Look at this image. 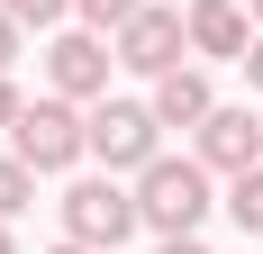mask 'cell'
I'll return each mask as SVG.
<instances>
[{"mask_svg":"<svg viewBox=\"0 0 263 254\" xmlns=\"http://www.w3.org/2000/svg\"><path fill=\"white\" fill-rule=\"evenodd\" d=\"M136 209H145L155 236H200V218L227 209V200H218V173L200 154H155V164L136 173Z\"/></svg>","mask_w":263,"mask_h":254,"instance_id":"cell-1","label":"cell"},{"mask_svg":"<svg viewBox=\"0 0 263 254\" xmlns=\"http://www.w3.org/2000/svg\"><path fill=\"white\" fill-rule=\"evenodd\" d=\"M54 209H64V236H73V245H91V254H118L136 227H145V209H136V182H118V173H82Z\"/></svg>","mask_w":263,"mask_h":254,"instance_id":"cell-2","label":"cell"},{"mask_svg":"<svg viewBox=\"0 0 263 254\" xmlns=\"http://www.w3.org/2000/svg\"><path fill=\"white\" fill-rule=\"evenodd\" d=\"M9 154L18 164H36V173H73L82 154H91V109L82 100H27V118L9 127Z\"/></svg>","mask_w":263,"mask_h":254,"instance_id":"cell-3","label":"cell"},{"mask_svg":"<svg viewBox=\"0 0 263 254\" xmlns=\"http://www.w3.org/2000/svg\"><path fill=\"white\" fill-rule=\"evenodd\" d=\"M91 154H100L118 182H136V173L163 154V118H155V100H91Z\"/></svg>","mask_w":263,"mask_h":254,"instance_id":"cell-4","label":"cell"},{"mask_svg":"<svg viewBox=\"0 0 263 254\" xmlns=\"http://www.w3.org/2000/svg\"><path fill=\"white\" fill-rule=\"evenodd\" d=\"M109 46H118V64H127V73L163 82L173 64H191V9H163V0H145V9H136V19L118 27Z\"/></svg>","mask_w":263,"mask_h":254,"instance_id":"cell-5","label":"cell"},{"mask_svg":"<svg viewBox=\"0 0 263 254\" xmlns=\"http://www.w3.org/2000/svg\"><path fill=\"white\" fill-rule=\"evenodd\" d=\"M109 64H118V46L100 27H64L46 46V91L54 100H109Z\"/></svg>","mask_w":263,"mask_h":254,"instance_id":"cell-6","label":"cell"},{"mask_svg":"<svg viewBox=\"0 0 263 254\" xmlns=\"http://www.w3.org/2000/svg\"><path fill=\"white\" fill-rule=\"evenodd\" d=\"M191 154L209 164V173H254L263 164V109H236V100H218L209 109V127H191Z\"/></svg>","mask_w":263,"mask_h":254,"instance_id":"cell-7","label":"cell"},{"mask_svg":"<svg viewBox=\"0 0 263 254\" xmlns=\"http://www.w3.org/2000/svg\"><path fill=\"white\" fill-rule=\"evenodd\" d=\"M254 9L245 0H191V64H245L254 55Z\"/></svg>","mask_w":263,"mask_h":254,"instance_id":"cell-8","label":"cell"},{"mask_svg":"<svg viewBox=\"0 0 263 254\" xmlns=\"http://www.w3.org/2000/svg\"><path fill=\"white\" fill-rule=\"evenodd\" d=\"M145 100H155V118H163V127H209L218 82H209V64H173V73H163Z\"/></svg>","mask_w":263,"mask_h":254,"instance_id":"cell-9","label":"cell"},{"mask_svg":"<svg viewBox=\"0 0 263 254\" xmlns=\"http://www.w3.org/2000/svg\"><path fill=\"white\" fill-rule=\"evenodd\" d=\"M227 218H236V227H245V236L263 245V164H254V173H236V182H227Z\"/></svg>","mask_w":263,"mask_h":254,"instance_id":"cell-10","label":"cell"},{"mask_svg":"<svg viewBox=\"0 0 263 254\" xmlns=\"http://www.w3.org/2000/svg\"><path fill=\"white\" fill-rule=\"evenodd\" d=\"M27 200H36V164H18V154H0V218H18Z\"/></svg>","mask_w":263,"mask_h":254,"instance_id":"cell-11","label":"cell"},{"mask_svg":"<svg viewBox=\"0 0 263 254\" xmlns=\"http://www.w3.org/2000/svg\"><path fill=\"white\" fill-rule=\"evenodd\" d=\"M82 9V27H100V37H118V27L136 19V9H145V0H73Z\"/></svg>","mask_w":263,"mask_h":254,"instance_id":"cell-12","label":"cell"},{"mask_svg":"<svg viewBox=\"0 0 263 254\" xmlns=\"http://www.w3.org/2000/svg\"><path fill=\"white\" fill-rule=\"evenodd\" d=\"M0 9H9V19H18V27H54V19H64V9H73V0H0Z\"/></svg>","mask_w":263,"mask_h":254,"instance_id":"cell-13","label":"cell"},{"mask_svg":"<svg viewBox=\"0 0 263 254\" xmlns=\"http://www.w3.org/2000/svg\"><path fill=\"white\" fill-rule=\"evenodd\" d=\"M18 118H27V91H18L9 73H0V127H18Z\"/></svg>","mask_w":263,"mask_h":254,"instance_id":"cell-14","label":"cell"},{"mask_svg":"<svg viewBox=\"0 0 263 254\" xmlns=\"http://www.w3.org/2000/svg\"><path fill=\"white\" fill-rule=\"evenodd\" d=\"M18 37H27V27L9 19V9H0V73H9V64H18Z\"/></svg>","mask_w":263,"mask_h":254,"instance_id":"cell-15","label":"cell"},{"mask_svg":"<svg viewBox=\"0 0 263 254\" xmlns=\"http://www.w3.org/2000/svg\"><path fill=\"white\" fill-rule=\"evenodd\" d=\"M155 254H209V245H200V236H163Z\"/></svg>","mask_w":263,"mask_h":254,"instance_id":"cell-16","label":"cell"},{"mask_svg":"<svg viewBox=\"0 0 263 254\" xmlns=\"http://www.w3.org/2000/svg\"><path fill=\"white\" fill-rule=\"evenodd\" d=\"M245 82H254V100H263V37H254V55H245Z\"/></svg>","mask_w":263,"mask_h":254,"instance_id":"cell-17","label":"cell"},{"mask_svg":"<svg viewBox=\"0 0 263 254\" xmlns=\"http://www.w3.org/2000/svg\"><path fill=\"white\" fill-rule=\"evenodd\" d=\"M0 254H18V236H9V218H0Z\"/></svg>","mask_w":263,"mask_h":254,"instance_id":"cell-18","label":"cell"},{"mask_svg":"<svg viewBox=\"0 0 263 254\" xmlns=\"http://www.w3.org/2000/svg\"><path fill=\"white\" fill-rule=\"evenodd\" d=\"M54 254H91V245H73V236H64V245H54Z\"/></svg>","mask_w":263,"mask_h":254,"instance_id":"cell-19","label":"cell"},{"mask_svg":"<svg viewBox=\"0 0 263 254\" xmlns=\"http://www.w3.org/2000/svg\"><path fill=\"white\" fill-rule=\"evenodd\" d=\"M245 9H254V27H263V0H245Z\"/></svg>","mask_w":263,"mask_h":254,"instance_id":"cell-20","label":"cell"},{"mask_svg":"<svg viewBox=\"0 0 263 254\" xmlns=\"http://www.w3.org/2000/svg\"><path fill=\"white\" fill-rule=\"evenodd\" d=\"M173 9H191V0H173Z\"/></svg>","mask_w":263,"mask_h":254,"instance_id":"cell-21","label":"cell"}]
</instances>
